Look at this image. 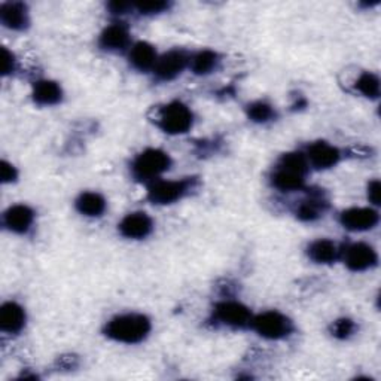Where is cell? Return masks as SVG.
<instances>
[{"instance_id": "603a6c76", "label": "cell", "mask_w": 381, "mask_h": 381, "mask_svg": "<svg viewBox=\"0 0 381 381\" xmlns=\"http://www.w3.org/2000/svg\"><path fill=\"white\" fill-rule=\"evenodd\" d=\"M359 93L369 98H377L380 94V79L373 74H364L356 83Z\"/></svg>"}, {"instance_id": "7a4b0ae2", "label": "cell", "mask_w": 381, "mask_h": 381, "mask_svg": "<svg viewBox=\"0 0 381 381\" xmlns=\"http://www.w3.org/2000/svg\"><path fill=\"white\" fill-rule=\"evenodd\" d=\"M170 167L168 153L160 149H146L135 158L133 173L139 180H152Z\"/></svg>"}, {"instance_id": "5b68a950", "label": "cell", "mask_w": 381, "mask_h": 381, "mask_svg": "<svg viewBox=\"0 0 381 381\" xmlns=\"http://www.w3.org/2000/svg\"><path fill=\"white\" fill-rule=\"evenodd\" d=\"M188 190V180H158L149 186L148 197L155 204H170L182 198Z\"/></svg>"}, {"instance_id": "7402d4cb", "label": "cell", "mask_w": 381, "mask_h": 381, "mask_svg": "<svg viewBox=\"0 0 381 381\" xmlns=\"http://www.w3.org/2000/svg\"><path fill=\"white\" fill-rule=\"evenodd\" d=\"M279 168L294 171V173L304 176L307 173V160L303 153L290 152V153H286V155H283V158L280 160Z\"/></svg>"}, {"instance_id": "8992f818", "label": "cell", "mask_w": 381, "mask_h": 381, "mask_svg": "<svg viewBox=\"0 0 381 381\" xmlns=\"http://www.w3.org/2000/svg\"><path fill=\"white\" fill-rule=\"evenodd\" d=\"M378 222V213L368 207H353L341 213V224L350 231H367Z\"/></svg>"}, {"instance_id": "ba28073f", "label": "cell", "mask_w": 381, "mask_h": 381, "mask_svg": "<svg viewBox=\"0 0 381 381\" xmlns=\"http://www.w3.org/2000/svg\"><path fill=\"white\" fill-rule=\"evenodd\" d=\"M377 253L375 250L364 243H356L346 252V265L353 271H365L375 265Z\"/></svg>"}, {"instance_id": "ffe728a7", "label": "cell", "mask_w": 381, "mask_h": 381, "mask_svg": "<svg viewBox=\"0 0 381 381\" xmlns=\"http://www.w3.org/2000/svg\"><path fill=\"white\" fill-rule=\"evenodd\" d=\"M273 184L276 188L282 190H295L303 188L304 176L294 173V171L279 168L273 177Z\"/></svg>"}, {"instance_id": "4316f807", "label": "cell", "mask_w": 381, "mask_h": 381, "mask_svg": "<svg viewBox=\"0 0 381 381\" xmlns=\"http://www.w3.org/2000/svg\"><path fill=\"white\" fill-rule=\"evenodd\" d=\"M167 8H168V3L161 2V0H155V2H143L138 5V9L142 14H157V12H162Z\"/></svg>"}, {"instance_id": "30bf717a", "label": "cell", "mask_w": 381, "mask_h": 381, "mask_svg": "<svg viewBox=\"0 0 381 381\" xmlns=\"http://www.w3.org/2000/svg\"><path fill=\"white\" fill-rule=\"evenodd\" d=\"M188 57L182 51H170L162 56L155 65V74L158 78L168 80L182 74L186 67Z\"/></svg>"}, {"instance_id": "4fadbf2b", "label": "cell", "mask_w": 381, "mask_h": 381, "mask_svg": "<svg viewBox=\"0 0 381 381\" xmlns=\"http://www.w3.org/2000/svg\"><path fill=\"white\" fill-rule=\"evenodd\" d=\"M25 314L23 308L17 303H6L0 310V328L5 332L15 334L23 329Z\"/></svg>"}, {"instance_id": "6da1fadb", "label": "cell", "mask_w": 381, "mask_h": 381, "mask_svg": "<svg viewBox=\"0 0 381 381\" xmlns=\"http://www.w3.org/2000/svg\"><path fill=\"white\" fill-rule=\"evenodd\" d=\"M151 322L143 314H124L118 316L106 325V335L109 338L120 342L134 344L148 337Z\"/></svg>"}, {"instance_id": "f546056e", "label": "cell", "mask_w": 381, "mask_h": 381, "mask_svg": "<svg viewBox=\"0 0 381 381\" xmlns=\"http://www.w3.org/2000/svg\"><path fill=\"white\" fill-rule=\"evenodd\" d=\"M2 56H3V74L8 75L14 70V56L6 48L2 50Z\"/></svg>"}, {"instance_id": "f1b7e54d", "label": "cell", "mask_w": 381, "mask_h": 381, "mask_svg": "<svg viewBox=\"0 0 381 381\" xmlns=\"http://www.w3.org/2000/svg\"><path fill=\"white\" fill-rule=\"evenodd\" d=\"M380 195H381V185L378 180H373L368 186V198L371 203L380 204Z\"/></svg>"}, {"instance_id": "8fae6325", "label": "cell", "mask_w": 381, "mask_h": 381, "mask_svg": "<svg viewBox=\"0 0 381 381\" xmlns=\"http://www.w3.org/2000/svg\"><path fill=\"white\" fill-rule=\"evenodd\" d=\"M308 160L316 168H329L338 162L340 152L329 143L317 142L308 148Z\"/></svg>"}, {"instance_id": "44dd1931", "label": "cell", "mask_w": 381, "mask_h": 381, "mask_svg": "<svg viewBox=\"0 0 381 381\" xmlns=\"http://www.w3.org/2000/svg\"><path fill=\"white\" fill-rule=\"evenodd\" d=\"M217 56L213 51H202L193 58V70L198 75H207L216 67Z\"/></svg>"}, {"instance_id": "7c38bea8", "label": "cell", "mask_w": 381, "mask_h": 381, "mask_svg": "<svg viewBox=\"0 0 381 381\" xmlns=\"http://www.w3.org/2000/svg\"><path fill=\"white\" fill-rule=\"evenodd\" d=\"M32 224H33V210L27 206H23V204L14 206L5 213V225L14 232L23 234L25 231H29Z\"/></svg>"}, {"instance_id": "d6986e66", "label": "cell", "mask_w": 381, "mask_h": 381, "mask_svg": "<svg viewBox=\"0 0 381 381\" xmlns=\"http://www.w3.org/2000/svg\"><path fill=\"white\" fill-rule=\"evenodd\" d=\"M76 208L85 216H100L105 212L106 202L97 193H85L78 198Z\"/></svg>"}, {"instance_id": "ac0fdd59", "label": "cell", "mask_w": 381, "mask_h": 381, "mask_svg": "<svg viewBox=\"0 0 381 381\" xmlns=\"http://www.w3.org/2000/svg\"><path fill=\"white\" fill-rule=\"evenodd\" d=\"M308 255L319 264H329L337 259L338 249L331 240H317L308 248Z\"/></svg>"}, {"instance_id": "9c48e42d", "label": "cell", "mask_w": 381, "mask_h": 381, "mask_svg": "<svg viewBox=\"0 0 381 381\" xmlns=\"http://www.w3.org/2000/svg\"><path fill=\"white\" fill-rule=\"evenodd\" d=\"M120 231L127 239H143L152 231V221L146 213H130L120 224Z\"/></svg>"}, {"instance_id": "277c9868", "label": "cell", "mask_w": 381, "mask_h": 381, "mask_svg": "<svg viewBox=\"0 0 381 381\" xmlns=\"http://www.w3.org/2000/svg\"><path fill=\"white\" fill-rule=\"evenodd\" d=\"M253 328L268 340L285 338L292 331V323L286 316L279 312H265L253 320Z\"/></svg>"}, {"instance_id": "5bb4252c", "label": "cell", "mask_w": 381, "mask_h": 381, "mask_svg": "<svg viewBox=\"0 0 381 381\" xmlns=\"http://www.w3.org/2000/svg\"><path fill=\"white\" fill-rule=\"evenodd\" d=\"M0 18L2 23L12 30H23L29 24V14L27 8L23 3H5L0 11Z\"/></svg>"}, {"instance_id": "484cf974", "label": "cell", "mask_w": 381, "mask_h": 381, "mask_svg": "<svg viewBox=\"0 0 381 381\" xmlns=\"http://www.w3.org/2000/svg\"><path fill=\"white\" fill-rule=\"evenodd\" d=\"M298 217L301 221H314L319 217V206L314 202H305L298 208Z\"/></svg>"}, {"instance_id": "9a60e30c", "label": "cell", "mask_w": 381, "mask_h": 381, "mask_svg": "<svg viewBox=\"0 0 381 381\" xmlns=\"http://www.w3.org/2000/svg\"><path fill=\"white\" fill-rule=\"evenodd\" d=\"M129 30H127L122 24H112L109 25L107 29H105L102 36H100V45H102L105 50L118 51L129 45Z\"/></svg>"}, {"instance_id": "cb8c5ba5", "label": "cell", "mask_w": 381, "mask_h": 381, "mask_svg": "<svg viewBox=\"0 0 381 381\" xmlns=\"http://www.w3.org/2000/svg\"><path fill=\"white\" fill-rule=\"evenodd\" d=\"M273 115H274L273 107L267 103L258 102V103H253L252 106H249V116H250V120L255 122H267L268 120L273 118Z\"/></svg>"}, {"instance_id": "d4e9b609", "label": "cell", "mask_w": 381, "mask_h": 381, "mask_svg": "<svg viewBox=\"0 0 381 381\" xmlns=\"http://www.w3.org/2000/svg\"><path fill=\"white\" fill-rule=\"evenodd\" d=\"M355 331V323H353L350 319H340L337 322H334L331 332L334 337H337L340 340H346Z\"/></svg>"}, {"instance_id": "52a82bcc", "label": "cell", "mask_w": 381, "mask_h": 381, "mask_svg": "<svg viewBox=\"0 0 381 381\" xmlns=\"http://www.w3.org/2000/svg\"><path fill=\"white\" fill-rule=\"evenodd\" d=\"M215 316L219 322L230 326H235V328H241V326L248 325L250 322V313L248 310V307L234 301L221 303L216 307Z\"/></svg>"}, {"instance_id": "83f0119b", "label": "cell", "mask_w": 381, "mask_h": 381, "mask_svg": "<svg viewBox=\"0 0 381 381\" xmlns=\"http://www.w3.org/2000/svg\"><path fill=\"white\" fill-rule=\"evenodd\" d=\"M0 176H2V180L5 184L14 182L17 179V170L12 164H9L8 161H2V167H0Z\"/></svg>"}, {"instance_id": "e0dca14e", "label": "cell", "mask_w": 381, "mask_h": 381, "mask_svg": "<svg viewBox=\"0 0 381 381\" xmlns=\"http://www.w3.org/2000/svg\"><path fill=\"white\" fill-rule=\"evenodd\" d=\"M33 98L43 106L56 105L61 100V88L52 80H39L33 88Z\"/></svg>"}, {"instance_id": "3957f363", "label": "cell", "mask_w": 381, "mask_h": 381, "mask_svg": "<svg viewBox=\"0 0 381 381\" xmlns=\"http://www.w3.org/2000/svg\"><path fill=\"white\" fill-rule=\"evenodd\" d=\"M158 125L168 134L186 133L193 125V113L184 103L173 102L160 111Z\"/></svg>"}, {"instance_id": "2e32d148", "label": "cell", "mask_w": 381, "mask_h": 381, "mask_svg": "<svg viewBox=\"0 0 381 381\" xmlns=\"http://www.w3.org/2000/svg\"><path fill=\"white\" fill-rule=\"evenodd\" d=\"M130 60L140 70H148L157 65V54L152 45L148 42L135 43L130 52Z\"/></svg>"}, {"instance_id": "4dcf8cb0", "label": "cell", "mask_w": 381, "mask_h": 381, "mask_svg": "<svg viewBox=\"0 0 381 381\" xmlns=\"http://www.w3.org/2000/svg\"><path fill=\"white\" fill-rule=\"evenodd\" d=\"M129 6H130L129 3H118V2L111 3V9H112V12H115V14H124L125 9Z\"/></svg>"}]
</instances>
